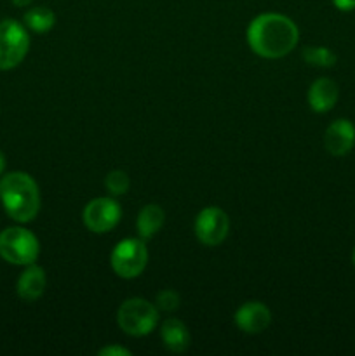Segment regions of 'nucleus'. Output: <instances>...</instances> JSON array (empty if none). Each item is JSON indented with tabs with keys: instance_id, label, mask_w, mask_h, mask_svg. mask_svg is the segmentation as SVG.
I'll return each instance as SVG.
<instances>
[{
	"instance_id": "obj_1",
	"label": "nucleus",
	"mask_w": 355,
	"mask_h": 356,
	"mask_svg": "<svg viewBox=\"0 0 355 356\" xmlns=\"http://www.w3.org/2000/svg\"><path fill=\"white\" fill-rule=\"evenodd\" d=\"M251 51L265 59H281L294 51L299 30L285 14L263 13L254 17L246 31Z\"/></svg>"
},
{
	"instance_id": "obj_2",
	"label": "nucleus",
	"mask_w": 355,
	"mask_h": 356,
	"mask_svg": "<svg viewBox=\"0 0 355 356\" xmlns=\"http://www.w3.org/2000/svg\"><path fill=\"white\" fill-rule=\"evenodd\" d=\"M0 200L7 216L16 222H31L40 212V190L33 177L21 170L0 179Z\"/></svg>"
},
{
	"instance_id": "obj_3",
	"label": "nucleus",
	"mask_w": 355,
	"mask_h": 356,
	"mask_svg": "<svg viewBox=\"0 0 355 356\" xmlns=\"http://www.w3.org/2000/svg\"><path fill=\"white\" fill-rule=\"evenodd\" d=\"M159 313L155 302L146 301L145 298H129L118 306L117 325L127 336H148L159 327Z\"/></svg>"
},
{
	"instance_id": "obj_4",
	"label": "nucleus",
	"mask_w": 355,
	"mask_h": 356,
	"mask_svg": "<svg viewBox=\"0 0 355 356\" xmlns=\"http://www.w3.org/2000/svg\"><path fill=\"white\" fill-rule=\"evenodd\" d=\"M40 243L26 228L10 226L0 232V257L14 266H28L38 259Z\"/></svg>"
},
{
	"instance_id": "obj_5",
	"label": "nucleus",
	"mask_w": 355,
	"mask_h": 356,
	"mask_svg": "<svg viewBox=\"0 0 355 356\" xmlns=\"http://www.w3.org/2000/svg\"><path fill=\"white\" fill-rule=\"evenodd\" d=\"M148 247L143 238H124L110 254V266L124 280L138 278L148 266Z\"/></svg>"
},
{
	"instance_id": "obj_6",
	"label": "nucleus",
	"mask_w": 355,
	"mask_h": 356,
	"mask_svg": "<svg viewBox=\"0 0 355 356\" xmlns=\"http://www.w3.org/2000/svg\"><path fill=\"white\" fill-rule=\"evenodd\" d=\"M30 49L26 26L16 19L0 21V72H9L19 66Z\"/></svg>"
},
{
	"instance_id": "obj_7",
	"label": "nucleus",
	"mask_w": 355,
	"mask_h": 356,
	"mask_svg": "<svg viewBox=\"0 0 355 356\" xmlns=\"http://www.w3.org/2000/svg\"><path fill=\"white\" fill-rule=\"evenodd\" d=\"M122 218L120 204L115 200V197H97L86 204L82 211L84 225L89 232L96 235L111 232L118 225Z\"/></svg>"
},
{
	"instance_id": "obj_8",
	"label": "nucleus",
	"mask_w": 355,
	"mask_h": 356,
	"mask_svg": "<svg viewBox=\"0 0 355 356\" xmlns=\"http://www.w3.org/2000/svg\"><path fill=\"white\" fill-rule=\"evenodd\" d=\"M195 236L205 247H216L225 242L230 232V218L223 209L205 207L195 218Z\"/></svg>"
},
{
	"instance_id": "obj_9",
	"label": "nucleus",
	"mask_w": 355,
	"mask_h": 356,
	"mask_svg": "<svg viewBox=\"0 0 355 356\" xmlns=\"http://www.w3.org/2000/svg\"><path fill=\"white\" fill-rule=\"evenodd\" d=\"M235 325L244 334H261L270 327L271 312L265 302L247 301L233 315Z\"/></svg>"
},
{
	"instance_id": "obj_10",
	"label": "nucleus",
	"mask_w": 355,
	"mask_h": 356,
	"mask_svg": "<svg viewBox=\"0 0 355 356\" xmlns=\"http://www.w3.org/2000/svg\"><path fill=\"white\" fill-rule=\"evenodd\" d=\"M324 146L333 156H345L355 146V125L348 118H338L324 132Z\"/></svg>"
},
{
	"instance_id": "obj_11",
	"label": "nucleus",
	"mask_w": 355,
	"mask_h": 356,
	"mask_svg": "<svg viewBox=\"0 0 355 356\" xmlns=\"http://www.w3.org/2000/svg\"><path fill=\"white\" fill-rule=\"evenodd\" d=\"M306 99H308L310 110L315 113H327L336 106L340 99V87L329 76H320L315 82H312Z\"/></svg>"
},
{
	"instance_id": "obj_12",
	"label": "nucleus",
	"mask_w": 355,
	"mask_h": 356,
	"mask_svg": "<svg viewBox=\"0 0 355 356\" xmlns=\"http://www.w3.org/2000/svg\"><path fill=\"white\" fill-rule=\"evenodd\" d=\"M45 287H47L45 270L33 263L24 266V271L19 275V278H17L16 292L23 301L33 302L44 296Z\"/></svg>"
},
{
	"instance_id": "obj_13",
	"label": "nucleus",
	"mask_w": 355,
	"mask_h": 356,
	"mask_svg": "<svg viewBox=\"0 0 355 356\" xmlns=\"http://www.w3.org/2000/svg\"><path fill=\"white\" fill-rule=\"evenodd\" d=\"M160 339L171 353H184L190 348L191 336L180 318H167L160 325Z\"/></svg>"
},
{
	"instance_id": "obj_14",
	"label": "nucleus",
	"mask_w": 355,
	"mask_h": 356,
	"mask_svg": "<svg viewBox=\"0 0 355 356\" xmlns=\"http://www.w3.org/2000/svg\"><path fill=\"white\" fill-rule=\"evenodd\" d=\"M166 222V211L159 204H146L139 211L136 219V229H138L139 238L150 240L162 229Z\"/></svg>"
},
{
	"instance_id": "obj_15",
	"label": "nucleus",
	"mask_w": 355,
	"mask_h": 356,
	"mask_svg": "<svg viewBox=\"0 0 355 356\" xmlns=\"http://www.w3.org/2000/svg\"><path fill=\"white\" fill-rule=\"evenodd\" d=\"M23 24L35 33H47L56 24V14L49 7L38 6L28 9L23 16Z\"/></svg>"
},
{
	"instance_id": "obj_16",
	"label": "nucleus",
	"mask_w": 355,
	"mask_h": 356,
	"mask_svg": "<svg viewBox=\"0 0 355 356\" xmlns=\"http://www.w3.org/2000/svg\"><path fill=\"white\" fill-rule=\"evenodd\" d=\"M301 56L306 65L320 66V68H333L338 61L333 49L326 47V45H308L303 49Z\"/></svg>"
},
{
	"instance_id": "obj_17",
	"label": "nucleus",
	"mask_w": 355,
	"mask_h": 356,
	"mask_svg": "<svg viewBox=\"0 0 355 356\" xmlns=\"http://www.w3.org/2000/svg\"><path fill=\"white\" fill-rule=\"evenodd\" d=\"M104 188L110 193V197H122L131 188V179H129L127 172H124V170H110L104 177Z\"/></svg>"
},
{
	"instance_id": "obj_18",
	"label": "nucleus",
	"mask_w": 355,
	"mask_h": 356,
	"mask_svg": "<svg viewBox=\"0 0 355 356\" xmlns=\"http://www.w3.org/2000/svg\"><path fill=\"white\" fill-rule=\"evenodd\" d=\"M180 294H178L176 291H173V289H164V291H160L155 298V306L159 308V312L173 313L180 308Z\"/></svg>"
},
{
	"instance_id": "obj_19",
	"label": "nucleus",
	"mask_w": 355,
	"mask_h": 356,
	"mask_svg": "<svg viewBox=\"0 0 355 356\" xmlns=\"http://www.w3.org/2000/svg\"><path fill=\"white\" fill-rule=\"evenodd\" d=\"M100 356H131L132 353L127 350V348L120 346V344H108V346L101 348L97 351Z\"/></svg>"
},
{
	"instance_id": "obj_20",
	"label": "nucleus",
	"mask_w": 355,
	"mask_h": 356,
	"mask_svg": "<svg viewBox=\"0 0 355 356\" xmlns=\"http://www.w3.org/2000/svg\"><path fill=\"white\" fill-rule=\"evenodd\" d=\"M333 3L341 13H352V10H355V0H333Z\"/></svg>"
},
{
	"instance_id": "obj_21",
	"label": "nucleus",
	"mask_w": 355,
	"mask_h": 356,
	"mask_svg": "<svg viewBox=\"0 0 355 356\" xmlns=\"http://www.w3.org/2000/svg\"><path fill=\"white\" fill-rule=\"evenodd\" d=\"M10 2H13L16 7H28L33 0H10Z\"/></svg>"
},
{
	"instance_id": "obj_22",
	"label": "nucleus",
	"mask_w": 355,
	"mask_h": 356,
	"mask_svg": "<svg viewBox=\"0 0 355 356\" xmlns=\"http://www.w3.org/2000/svg\"><path fill=\"white\" fill-rule=\"evenodd\" d=\"M3 169H6V155H3L2 149H0V174L3 172Z\"/></svg>"
},
{
	"instance_id": "obj_23",
	"label": "nucleus",
	"mask_w": 355,
	"mask_h": 356,
	"mask_svg": "<svg viewBox=\"0 0 355 356\" xmlns=\"http://www.w3.org/2000/svg\"><path fill=\"white\" fill-rule=\"evenodd\" d=\"M352 263H354V266H355V249H354V254H352Z\"/></svg>"
}]
</instances>
